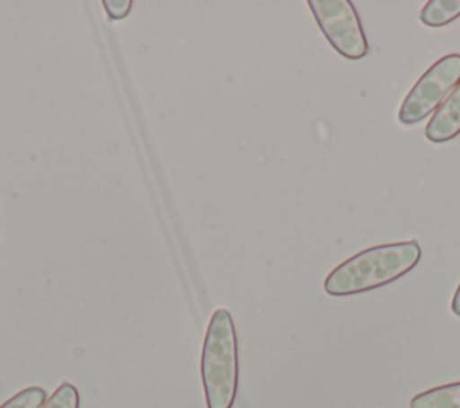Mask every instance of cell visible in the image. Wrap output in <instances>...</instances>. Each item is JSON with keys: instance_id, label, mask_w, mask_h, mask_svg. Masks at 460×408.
I'll return each mask as SVG.
<instances>
[{"instance_id": "cell-1", "label": "cell", "mask_w": 460, "mask_h": 408, "mask_svg": "<svg viewBox=\"0 0 460 408\" xmlns=\"http://www.w3.org/2000/svg\"><path fill=\"white\" fill-rule=\"evenodd\" d=\"M420 255L417 239L365 248L340 262L325 277L323 289L332 297H349L383 288L411 271Z\"/></svg>"}, {"instance_id": "cell-2", "label": "cell", "mask_w": 460, "mask_h": 408, "mask_svg": "<svg viewBox=\"0 0 460 408\" xmlns=\"http://www.w3.org/2000/svg\"><path fill=\"white\" fill-rule=\"evenodd\" d=\"M201 381L207 408H232L239 383L237 334L232 315L226 309H216L210 316L203 350Z\"/></svg>"}, {"instance_id": "cell-3", "label": "cell", "mask_w": 460, "mask_h": 408, "mask_svg": "<svg viewBox=\"0 0 460 408\" xmlns=\"http://www.w3.org/2000/svg\"><path fill=\"white\" fill-rule=\"evenodd\" d=\"M460 83V54H447L437 59L411 86L402 99L397 119L404 126H413L433 115L446 97Z\"/></svg>"}, {"instance_id": "cell-4", "label": "cell", "mask_w": 460, "mask_h": 408, "mask_svg": "<svg viewBox=\"0 0 460 408\" xmlns=\"http://www.w3.org/2000/svg\"><path fill=\"white\" fill-rule=\"evenodd\" d=\"M320 31L331 47L347 59H361L368 54V43L361 20L349 0H309L307 2Z\"/></svg>"}, {"instance_id": "cell-5", "label": "cell", "mask_w": 460, "mask_h": 408, "mask_svg": "<svg viewBox=\"0 0 460 408\" xmlns=\"http://www.w3.org/2000/svg\"><path fill=\"white\" fill-rule=\"evenodd\" d=\"M424 135L429 142L435 144L453 140L460 135V83L431 115Z\"/></svg>"}, {"instance_id": "cell-6", "label": "cell", "mask_w": 460, "mask_h": 408, "mask_svg": "<svg viewBox=\"0 0 460 408\" xmlns=\"http://www.w3.org/2000/svg\"><path fill=\"white\" fill-rule=\"evenodd\" d=\"M410 408H460V381L433 386L413 395Z\"/></svg>"}, {"instance_id": "cell-7", "label": "cell", "mask_w": 460, "mask_h": 408, "mask_svg": "<svg viewBox=\"0 0 460 408\" xmlns=\"http://www.w3.org/2000/svg\"><path fill=\"white\" fill-rule=\"evenodd\" d=\"M460 16V0H429L420 9V22L426 27H442Z\"/></svg>"}, {"instance_id": "cell-8", "label": "cell", "mask_w": 460, "mask_h": 408, "mask_svg": "<svg viewBox=\"0 0 460 408\" xmlns=\"http://www.w3.org/2000/svg\"><path fill=\"white\" fill-rule=\"evenodd\" d=\"M47 399V390L43 386H27L2 403L0 408H41Z\"/></svg>"}, {"instance_id": "cell-9", "label": "cell", "mask_w": 460, "mask_h": 408, "mask_svg": "<svg viewBox=\"0 0 460 408\" xmlns=\"http://www.w3.org/2000/svg\"><path fill=\"white\" fill-rule=\"evenodd\" d=\"M79 392L72 383H61L41 408H79Z\"/></svg>"}, {"instance_id": "cell-10", "label": "cell", "mask_w": 460, "mask_h": 408, "mask_svg": "<svg viewBox=\"0 0 460 408\" xmlns=\"http://www.w3.org/2000/svg\"><path fill=\"white\" fill-rule=\"evenodd\" d=\"M106 13L110 14V18L113 20H120V18H126L133 7V2L131 0H104L102 2Z\"/></svg>"}, {"instance_id": "cell-11", "label": "cell", "mask_w": 460, "mask_h": 408, "mask_svg": "<svg viewBox=\"0 0 460 408\" xmlns=\"http://www.w3.org/2000/svg\"><path fill=\"white\" fill-rule=\"evenodd\" d=\"M451 311H453V315L460 316V284L455 289V295H453V300H451Z\"/></svg>"}]
</instances>
